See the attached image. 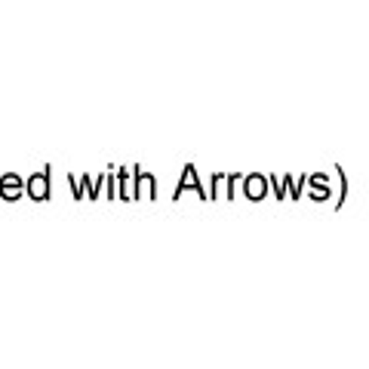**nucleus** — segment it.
<instances>
[{"label":"nucleus","mask_w":369,"mask_h":369,"mask_svg":"<svg viewBox=\"0 0 369 369\" xmlns=\"http://www.w3.org/2000/svg\"><path fill=\"white\" fill-rule=\"evenodd\" d=\"M31 191H34V197H43V194H46V182L43 179H34L31 182Z\"/></svg>","instance_id":"1"}]
</instances>
